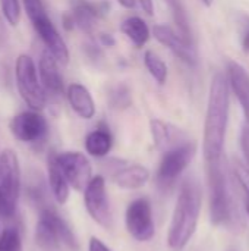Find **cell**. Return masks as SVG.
Here are the masks:
<instances>
[{"mask_svg":"<svg viewBox=\"0 0 249 251\" xmlns=\"http://www.w3.org/2000/svg\"><path fill=\"white\" fill-rule=\"evenodd\" d=\"M229 79L225 74L217 72L210 84L205 124H204V140L203 153L205 162H214L223 157L227 122H229Z\"/></svg>","mask_w":249,"mask_h":251,"instance_id":"cell-1","label":"cell"},{"mask_svg":"<svg viewBox=\"0 0 249 251\" xmlns=\"http://www.w3.org/2000/svg\"><path fill=\"white\" fill-rule=\"evenodd\" d=\"M201 212V190L195 179H186L181 188L172 224L169 228L167 244L172 250H183L194 237Z\"/></svg>","mask_w":249,"mask_h":251,"instance_id":"cell-2","label":"cell"},{"mask_svg":"<svg viewBox=\"0 0 249 251\" xmlns=\"http://www.w3.org/2000/svg\"><path fill=\"white\" fill-rule=\"evenodd\" d=\"M223 159V157H222ZM207 162V181L210 190V218L211 222L219 225H235L238 219V207L235 204V197L232 185L229 182L226 166L223 160Z\"/></svg>","mask_w":249,"mask_h":251,"instance_id":"cell-3","label":"cell"},{"mask_svg":"<svg viewBox=\"0 0 249 251\" xmlns=\"http://www.w3.org/2000/svg\"><path fill=\"white\" fill-rule=\"evenodd\" d=\"M35 243L44 251H57L62 246L78 251V240L66 221L51 207H44L35 226Z\"/></svg>","mask_w":249,"mask_h":251,"instance_id":"cell-4","label":"cell"},{"mask_svg":"<svg viewBox=\"0 0 249 251\" xmlns=\"http://www.w3.org/2000/svg\"><path fill=\"white\" fill-rule=\"evenodd\" d=\"M21 193V166L16 153L4 149L0 153V215L12 218Z\"/></svg>","mask_w":249,"mask_h":251,"instance_id":"cell-5","label":"cell"},{"mask_svg":"<svg viewBox=\"0 0 249 251\" xmlns=\"http://www.w3.org/2000/svg\"><path fill=\"white\" fill-rule=\"evenodd\" d=\"M15 79L22 100L32 110H43L45 106V91L41 85L38 69L28 54H19L15 62Z\"/></svg>","mask_w":249,"mask_h":251,"instance_id":"cell-6","label":"cell"},{"mask_svg":"<svg viewBox=\"0 0 249 251\" xmlns=\"http://www.w3.org/2000/svg\"><path fill=\"white\" fill-rule=\"evenodd\" d=\"M197 153V144L194 141H186L172 150L164 151L157 171V182L161 188L169 190L183 171L189 166Z\"/></svg>","mask_w":249,"mask_h":251,"instance_id":"cell-7","label":"cell"},{"mask_svg":"<svg viewBox=\"0 0 249 251\" xmlns=\"http://www.w3.org/2000/svg\"><path fill=\"white\" fill-rule=\"evenodd\" d=\"M84 201L92 221H95L100 226L110 229L113 225V215L106 190V181L101 175L92 176L84 191Z\"/></svg>","mask_w":249,"mask_h":251,"instance_id":"cell-8","label":"cell"},{"mask_svg":"<svg viewBox=\"0 0 249 251\" xmlns=\"http://www.w3.org/2000/svg\"><path fill=\"white\" fill-rule=\"evenodd\" d=\"M126 228L136 241H150L156 234L151 203L145 197H139L129 203L126 209Z\"/></svg>","mask_w":249,"mask_h":251,"instance_id":"cell-9","label":"cell"},{"mask_svg":"<svg viewBox=\"0 0 249 251\" xmlns=\"http://www.w3.org/2000/svg\"><path fill=\"white\" fill-rule=\"evenodd\" d=\"M57 162L69 185L76 191H85L92 179V168L87 156L79 151H65L57 154Z\"/></svg>","mask_w":249,"mask_h":251,"instance_id":"cell-10","label":"cell"},{"mask_svg":"<svg viewBox=\"0 0 249 251\" xmlns=\"http://www.w3.org/2000/svg\"><path fill=\"white\" fill-rule=\"evenodd\" d=\"M10 131L13 137L22 143L41 141L48 131L45 118L38 110L21 112L10 121Z\"/></svg>","mask_w":249,"mask_h":251,"instance_id":"cell-11","label":"cell"},{"mask_svg":"<svg viewBox=\"0 0 249 251\" xmlns=\"http://www.w3.org/2000/svg\"><path fill=\"white\" fill-rule=\"evenodd\" d=\"M153 35L160 44L167 47L182 62H185L191 66L197 65L198 56H197V51H195L192 43L189 40H186L179 31L176 32L172 26L158 24V25H154Z\"/></svg>","mask_w":249,"mask_h":251,"instance_id":"cell-12","label":"cell"},{"mask_svg":"<svg viewBox=\"0 0 249 251\" xmlns=\"http://www.w3.org/2000/svg\"><path fill=\"white\" fill-rule=\"evenodd\" d=\"M32 26H34L35 32L38 34V37L41 38V41L44 43L45 50H48L57 59L59 63L66 65L69 62L68 46H66L65 40L62 38V35L59 34L54 24L51 22V19L48 18V15H44V16L38 18L37 21H34Z\"/></svg>","mask_w":249,"mask_h":251,"instance_id":"cell-13","label":"cell"},{"mask_svg":"<svg viewBox=\"0 0 249 251\" xmlns=\"http://www.w3.org/2000/svg\"><path fill=\"white\" fill-rule=\"evenodd\" d=\"M38 75L45 93H48L50 96L63 94L65 84H63V76L59 71V62L48 50H44L41 53L38 62Z\"/></svg>","mask_w":249,"mask_h":251,"instance_id":"cell-14","label":"cell"},{"mask_svg":"<svg viewBox=\"0 0 249 251\" xmlns=\"http://www.w3.org/2000/svg\"><path fill=\"white\" fill-rule=\"evenodd\" d=\"M112 179L116 185L125 190H136L144 187L150 179V172L141 165H126V162L114 160Z\"/></svg>","mask_w":249,"mask_h":251,"instance_id":"cell-15","label":"cell"},{"mask_svg":"<svg viewBox=\"0 0 249 251\" xmlns=\"http://www.w3.org/2000/svg\"><path fill=\"white\" fill-rule=\"evenodd\" d=\"M150 128H151V135H153L154 144L157 146V149H160L163 151L172 150V149L189 141L186 134L182 129L173 126L170 124H166L160 119H151Z\"/></svg>","mask_w":249,"mask_h":251,"instance_id":"cell-16","label":"cell"},{"mask_svg":"<svg viewBox=\"0 0 249 251\" xmlns=\"http://www.w3.org/2000/svg\"><path fill=\"white\" fill-rule=\"evenodd\" d=\"M227 79L239 104L244 110L247 124L249 125V74L248 71L238 62H229L227 65Z\"/></svg>","mask_w":249,"mask_h":251,"instance_id":"cell-17","label":"cell"},{"mask_svg":"<svg viewBox=\"0 0 249 251\" xmlns=\"http://www.w3.org/2000/svg\"><path fill=\"white\" fill-rule=\"evenodd\" d=\"M66 97L73 112L82 119H91L95 115V103L91 93L82 84L73 82L66 90Z\"/></svg>","mask_w":249,"mask_h":251,"instance_id":"cell-18","label":"cell"},{"mask_svg":"<svg viewBox=\"0 0 249 251\" xmlns=\"http://www.w3.org/2000/svg\"><path fill=\"white\" fill-rule=\"evenodd\" d=\"M47 174H48V185L54 200L59 204H65L69 199V182L57 162V154L50 153L47 159Z\"/></svg>","mask_w":249,"mask_h":251,"instance_id":"cell-19","label":"cell"},{"mask_svg":"<svg viewBox=\"0 0 249 251\" xmlns=\"http://www.w3.org/2000/svg\"><path fill=\"white\" fill-rule=\"evenodd\" d=\"M106 10L101 9V4L91 3L88 0H73L72 1V18L75 25L85 32H92L95 22L101 13Z\"/></svg>","mask_w":249,"mask_h":251,"instance_id":"cell-20","label":"cell"},{"mask_svg":"<svg viewBox=\"0 0 249 251\" xmlns=\"http://www.w3.org/2000/svg\"><path fill=\"white\" fill-rule=\"evenodd\" d=\"M120 31L138 49L144 47L148 43L150 37H151V31H150L147 22L142 18H139V16H129V18H126L120 24Z\"/></svg>","mask_w":249,"mask_h":251,"instance_id":"cell-21","label":"cell"},{"mask_svg":"<svg viewBox=\"0 0 249 251\" xmlns=\"http://www.w3.org/2000/svg\"><path fill=\"white\" fill-rule=\"evenodd\" d=\"M113 146V138L107 126H98L85 138V150L92 157H104Z\"/></svg>","mask_w":249,"mask_h":251,"instance_id":"cell-22","label":"cell"},{"mask_svg":"<svg viewBox=\"0 0 249 251\" xmlns=\"http://www.w3.org/2000/svg\"><path fill=\"white\" fill-rule=\"evenodd\" d=\"M144 63H145V68L148 69L150 75L160 85H163L167 81V66H166V63L163 62V59L160 56H157L151 50H147L144 53Z\"/></svg>","mask_w":249,"mask_h":251,"instance_id":"cell-23","label":"cell"},{"mask_svg":"<svg viewBox=\"0 0 249 251\" xmlns=\"http://www.w3.org/2000/svg\"><path fill=\"white\" fill-rule=\"evenodd\" d=\"M166 3L169 4V9L172 12V16H173V21L178 26V31L186 38L191 41V28H189V21H188V15H186V10L182 4L181 0H166Z\"/></svg>","mask_w":249,"mask_h":251,"instance_id":"cell-24","label":"cell"},{"mask_svg":"<svg viewBox=\"0 0 249 251\" xmlns=\"http://www.w3.org/2000/svg\"><path fill=\"white\" fill-rule=\"evenodd\" d=\"M232 172H233V178L236 179L238 188L242 193L241 194L242 201H244V206H245V210H247L249 218V169L245 165H242L239 160H235Z\"/></svg>","mask_w":249,"mask_h":251,"instance_id":"cell-25","label":"cell"},{"mask_svg":"<svg viewBox=\"0 0 249 251\" xmlns=\"http://www.w3.org/2000/svg\"><path fill=\"white\" fill-rule=\"evenodd\" d=\"M0 251H23L18 228L9 226L0 232Z\"/></svg>","mask_w":249,"mask_h":251,"instance_id":"cell-26","label":"cell"},{"mask_svg":"<svg viewBox=\"0 0 249 251\" xmlns=\"http://www.w3.org/2000/svg\"><path fill=\"white\" fill-rule=\"evenodd\" d=\"M0 9L9 25L16 26L21 19V0H0Z\"/></svg>","mask_w":249,"mask_h":251,"instance_id":"cell-27","label":"cell"},{"mask_svg":"<svg viewBox=\"0 0 249 251\" xmlns=\"http://www.w3.org/2000/svg\"><path fill=\"white\" fill-rule=\"evenodd\" d=\"M22 3H23L26 16L29 18L31 22H34V21H37L38 18L47 15L45 7H44V4H43V0H22Z\"/></svg>","mask_w":249,"mask_h":251,"instance_id":"cell-28","label":"cell"},{"mask_svg":"<svg viewBox=\"0 0 249 251\" xmlns=\"http://www.w3.org/2000/svg\"><path fill=\"white\" fill-rule=\"evenodd\" d=\"M241 147H242V151H244V156H245V160L249 166V125L247 124L244 128H242V134H241Z\"/></svg>","mask_w":249,"mask_h":251,"instance_id":"cell-29","label":"cell"},{"mask_svg":"<svg viewBox=\"0 0 249 251\" xmlns=\"http://www.w3.org/2000/svg\"><path fill=\"white\" fill-rule=\"evenodd\" d=\"M88 251H112L103 241H100L95 237L90 238V244H88Z\"/></svg>","mask_w":249,"mask_h":251,"instance_id":"cell-30","label":"cell"},{"mask_svg":"<svg viewBox=\"0 0 249 251\" xmlns=\"http://www.w3.org/2000/svg\"><path fill=\"white\" fill-rule=\"evenodd\" d=\"M139 3H141L142 10L147 15H153L154 13V3H153V0H139Z\"/></svg>","mask_w":249,"mask_h":251,"instance_id":"cell-31","label":"cell"},{"mask_svg":"<svg viewBox=\"0 0 249 251\" xmlns=\"http://www.w3.org/2000/svg\"><path fill=\"white\" fill-rule=\"evenodd\" d=\"M242 49H244V51L249 53V24L247 29L244 31V35H242Z\"/></svg>","mask_w":249,"mask_h":251,"instance_id":"cell-32","label":"cell"},{"mask_svg":"<svg viewBox=\"0 0 249 251\" xmlns=\"http://www.w3.org/2000/svg\"><path fill=\"white\" fill-rule=\"evenodd\" d=\"M101 43H103L104 46L110 47V46L114 44V38H113L110 34H101Z\"/></svg>","mask_w":249,"mask_h":251,"instance_id":"cell-33","label":"cell"},{"mask_svg":"<svg viewBox=\"0 0 249 251\" xmlns=\"http://www.w3.org/2000/svg\"><path fill=\"white\" fill-rule=\"evenodd\" d=\"M117 3H119L122 7H125V9H134L136 0H117Z\"/></svg>","mask_w":249,"mask_h":251,"instance_id":"cell-34","label":"cell"},{"mask_svg":"<svg viewBox=\"0 0 249 251\" xmlns=\"http://www.w3.org/2000/svg\"><path fill=\"white\" fill-rule=\"evenodd\" d=\"M200 1H201L203 4H205L207 7H210V6L213 4V0H200Z\"/></svg>","mask_w":249,"mask_h":251,"instance_id":"cell-35","label":"cell"}]
</instances>
